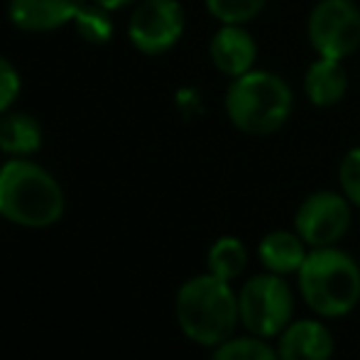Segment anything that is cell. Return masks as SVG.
<instances>
[{
  "label": "cell",
  "mask_w": 360,
  "mask_h": 360,
  "mask_svg": "<svg viewBox=\"0 0 360 360\" xmlns=\"http://www.w3.org/2000/svg\"><path fill=\"white\" fill-rule=\"evenodd\" d=\"M64 191L54 174L27 157L0 167V216L22 228H47L64 216Z\"/></svg>",
  "instance_id": "6da1fadb"
},
{
  "label": "cell",
  "mask_w": 360,
  "mask_h": 360,
  "mask_svg": "<svg viewBox=\"0 0 360 360\" xmlns=\"http://www.w3.org/2000/svg\"><path fill=\"white\" fill-rule=\"evenodd\" d=\"M174 314L181 333L199 346H218L228 341L240 321L238 294L231 282L211 275H196L179 287Z\"/></svg>",
  "instance_id": "7a4b0ae2"
},
{
  "label": "cell",
  "mask_w": 360,
  "mask_h": 360,
  "mask_svg": "<svg viewBox=\"0 0 360 360\" xmlns=\"http://www.w3.org/2000/svg\"><path fill=\"white\" fill-rule=\"evenodd\" d=\"M299 294L314 314L338 319L360 302V265L341 248H311L299 267Z\"/></svg>",
  "instance_id": "3957f363"
},
{
  "label": "cell",
  "mask_w": 360,
  "mask_h": 360,
  "mask_svg": "<svg viewBox=\"0 0 360 360\" xmlns=\"http://www.w3.org/2000/svg\"><path fill=\"white\" fill-rule=\"evenodd\" d=\"M294 94L282 76L248 72L231 81L226 91L228 120L245 135H270L289 120Z\"/></svg>",
  "instance_id": "277c9868"
},
{
  "label": "cell",
  "mask_w": 360,
  "mask_h": 360,
  "mask_svg": "<svg viewBox=\"0 0 360 360\" xmlns=\"http://www.w3.org/2000/svg\"><path fill=\"white\" fill-rule=\"evenodd\" d=\"M238 311L240 323L248 333L260 338L280 336L292 323L294 292L282 275L262 272L255 275L238 292Z\"/></svg>",
  "instance_id": "5b68a950"
},
{
  "label": "cell",
  "mask_w": 360,
  "mask_h": 360,
  "mask_svg": "<svg viewBox=\"0 0 360 360\" xmlns=\"http://www.w3.org/2000/svg\"><path fill=\"white\" fill-rule=\"evenodd\" d=\"M307 37L319 57L343 62L360 47V10L353 0H321L307 20Z\"/></svg>",
  "instance_id": "8992f818"
},
{
  "label": "cell",
  "mask_w": 360,
  "mask_h": 360,
  "mask_svg": "<svg viewBox=\"0 0 360 360\" xmlns=\"http://www.w3.org/2000/svg\"><path fill=\"white\" fill-rule=\"evenodd\" d=\"M184 22L179 0H140L128 20V37L138 52L157 57L179 42Z\"/></svg>",
  "instance_id": "52a82bcc"
},
{
  "label": "cell",
  "mask_w": 360,
  "mask_h": 360,
  "mask_svg": "<svg viewBox=\"0 0 360 360\" xmlns=\"http://www.w3.org/2000/svg\"><path fill=\"white\" fill-rule=\"evenodd\" d=\"M351 228V201L338 191H316L299 204L294 231L309 248L336 245Z\"/></svg>",
  "instance_id": "ba28073f"
},
{
  "label": "cell",
  "mask_w": 360,
  "mask_h": 360,
  "mask_svg": "<svg viewBox=\"0 0 360 360\" xmlns=\"http://www.w3.org/2000/svg\"><path fill=\"white\" fill-rule=\"evenodd\" d=\"M89 0H10L8 18L22 32H54L74 22Z\"/></svg>",
  "instance_id": "9c48e42d"
},
{
  "label": "cell",
  "mask_w": 360,
  "mask_h": 360,
  "mask_svg": "<svg viewBox=\"0 0 360 360\" xmlns=\"http://www.w3.org/2000/svg\"><path fill=\"white\" fill-rule=\"evenodd\" d=\"M333 333L319 319H297L280 333V360H331Z\"/></svg>",
  "instance_id": "30bf717a"
},
{
  "label": "cell",
  "mask_w": 360,
  "mask_h": 360,
  "mask_svg": "<svg viewBox=\"0 0 360 360\" xmlns=\"http://www.w3.org/2000/svg\"><path fill=\"white\" fill-rule=\"evenodd\" d=\"M209 54L218 72L238 79L252 72L257 59V44L243 25H221L211 39Z\"/></svg>",
  "instance_id": "8fae6325"
},
{
  "label": "cell",
  "mask_w": 360,
  "mask_h": 360,
  "mask_svg": "<svg viewBox=\"0 0 360 360\" xmlns=\"http://www.w3.org/2000/svg\"><path fill=\"white\" fill-rule=\"evenodd\" d=\"M307 255V243L297 231H272L257 245V257H260L262 267L282 277L299 272Z\"/></svg>",
  "instance_id": "7c38bea8"
},
{
  "label": "cell",
  "mask_w": 360,
  "mask_h": 360,
  "mask_svg": "<svg viewBox=\"0 0 360 360\" xmlns=\"http://www.w3.org/2000/svg\"><path fill=\"white\" fill-rule=\"evenodd\" d=\"M348 89V74L338 59L319 57L304 74V94L319 108H328L343 101Z\"/></svg>",
  "instance_id": "4fadbf2b"
},
{
  "label": "cell",
  "mask_w": 360,
  "mask_h": 360,
  "mask_svg": "<svg viewBox=\"0 0 360 360\" xmlns=\"http://www.w3.org/2000/svg\"><path fill=\"white\" fill-rule=\"evenodd\" d=\"M42 125L34 115L8 110L0 115V152L10 157H30L42 147Z\"/></svg>",
  "instance_id": "5bb4252c"
},
{
  "label": "cell",
  "mask_w": 360,
  "mask_h": 360,
  "mask_svg": "<svg viewBox=\"0 0 360 360\" xmlns=\"http://www.w3.org/2000/svg\"><path fill=\"white\" fill-rule=\"evenodd\" d=\"M206 262H209L211 275L221 277V280H226V282H233L245 272L248 250H245V245H243V240H238V238H233V236H223L211 245Z\"/></svg>",
  "instance_id": "9a60e30c"
},
{
  "label": "cell",
  "mask_w": 360,
  "mask_h": 360,
  "mask_svg": "<svg viewBox=\"0 0 360 360\" xmlns=\"http://www.w3.org/2000/svg\"><path fill=\"white\" fill-rule=\"evenodd\" d=\"M211 360H280L277 348L265 343L260 336H240V338H228V341L218 343Z\"/></svg>",
  "instance_id": "2e32d148"
},
{
  "label": "cell",
  "mask_w": 360,
  "mask_h": 360,
  "mask_svg": "<svg viewBox=\"0 0 360 360\" xmlns=\"http://www.w3.org/2000/svg\"><path fill=\"white\" fill-rule=\"evenodd\" d=\"M74 27L86 42L91 44H105L113 37V22H110V13L101 5H96L94 0L86 3V8L76 15Z\"/></svg>",
  "instance_id": "e0dca14e"
},
{
  "label": "cell",
  "mask_w": 360,
  "mask_h": 360,
  "mask_svg": "<svg viewBox=\"0 0 360 360\" xmlns=\"http://www.w3.org/2000/svg\"><path fill=\"white\" fill-rule=\"evenodd\" d=\"M206 10L223 25H245L262 13L267 0H204Z\"/></svg>",
  "instance_id": "ac0fdd59"
},
{
  "label": "cell",
  "mask_w": 360,
  "mask_h": 360,
  "mask_svg": "<svg viewBox=\"0 0 360 360\" xmlns=\"http://www.w3.org/2000/svg\"><path fill=\"white\" fill-rule=\"evenodd\" d=\"M338 184L341 191L353 206L360 209V147L346 152V157L338 165Z\"/></svg>",
  "instance_id": "d6986e66"
},
{
  "label": "cell",
  "mask_w": 360,
  "mask_h": 360,
  "mask_svg": "<svg viewBox=\"0 0 360 360\" xmlns=\"http://www.w3.org/2000/svg\"><path fill=\"white\" fill-rule=\"evenodd\" d=\"M20 86H22V81H20V72L15 69V64L0 57V115L13 108V103L20 96Z\"/></svg>",
  "instance_id": "ffe728a7"
},
{
  "label": "cell",
  "mask_w": 360,
  "mask_h": 360,
  "mask_svg": "<svg viewBox=\"0 0 360 360\" xmlns=\"http://www.w3.org/2000/svg\"><path fill=\"white\" fill-rule=\"evenodd\" d=\"M94 3L101 5V8H105L108 13H115V10H123L133 3H140V0H94Z\"/></svg>",
  "instance_id": "44dd1931"
}]
</instances>
